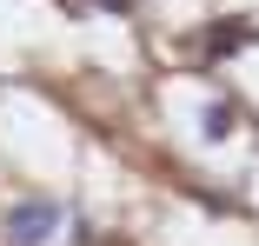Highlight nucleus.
<instances>
[{
  "label": "nucleus",
  "instance_id": "7ed1b4c3",
  "mask_svg": "<svg viewBox=\"0 0 259 246\" xmlns=\"http://www.w3.org/2000/svg\"><path fill=\"white\" fill-rule=\"evenodd\" d=\"M226 133H233V107L213 100V107H206V140H226Z\"/></svg>",
  "mask_w": 259,
  "mask_h": 246
},
{
  "label": "nucleus",
  "instance_id": "f257e3e1",
  "mask_svg": "<svg viewBox=\"0 0 259 246\" xmlns=\"http://www.w3.org/2000/svg\"><path fill=\"white\" fill-rule=\"evenodd\" d=\"M60 200H20L7 220H0V239H7V246H47V239H54L60 233Z\"/></svg>",
  "mask_w": 259,
  "mask_h": 246
},
{
  "label": "nucleus",
  "instance_id": "f03ea898",
  "mask_svg": "<svg viewBox=\"0 0 259 246\" xmlns=\"http://www.w3.org/2000/svg\"><path fill=\"white\" fill-rule=\"evenodd\" d=\"M246 40H252V20H213V27H206V60H226V54H239Z\"/></svg>",
  "mask_w": 259,
  "mask_h": 246
},
{
  "label": "nucleus",
  "instance_id": "20e7f679",
  "mask_svg": "<svg viewBox=\"0 0 259 246\" xmlns=\"http://www.w3.org/2000/svg\"><path fill=\"white\" fill-rule=\"evenodd\" d=\"M107 14H126V0H107Z\"/></svg>",
  "mask_w": 259,
  "mask_h": 246
}]
</instances>
